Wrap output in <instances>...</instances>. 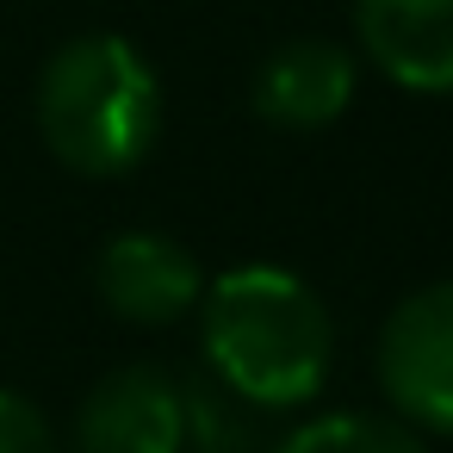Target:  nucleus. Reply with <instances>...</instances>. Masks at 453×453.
I'll return each mask as SVG.
<instances>
[{
	"label": "nucleus",
	"instance_id": "f257e3e1",
	"mask_svg": "<svg viewBox=\"0 0 453 453\" xmlns=\"http://www.w3.org/2000/svg\"><path fill=\"white\" fill-rule=\"evenodd\" d=\"M199 348L236 403L286 416L323 397L335 366V323L317 286H304L286 267L249 261L205 280Z\"/></svg>",
	"mask_w": 453,
	"mask_h": 453
},
{
	"label": "nucleus",
	"instance_id": "f03ea898",
	"mask_svg": "<svg viewBox=\"0 0 453 453\" xmlns=\"http://www.w3.org/2000/svg\"><path fill=\"white\" fill-rule=\"evenodd\" d=\"M38 137L88 180L131 174L162 137V81L119 32L69 38L38 75Z\"/></svg>",
	"mask_w": 453,
	"mask_h": 453
},
{
	"label": "nucleus",
	"instance_id": "7ed1b4c3",
	"mask_svg": "<svg viewBox=\"0 0 453 453\" xmlns=\"http://www.w3.org/2000/svg\"><path fill=\"white\" fill-rule=\"evenodd\" d=\"M379 397L416 434H453V280L403 292L372 342Z\"/></svg>",
	"mask_w": 453,
	"mask_h": 453
},
{
	"label": "nucleus",
	"instance_id": "20e7f679",
	"mask_svg": "<svg viewBox=\"0 0 453 453\" xmlns=\"http://www.w3.org/2000/svg\"><path fill=\"white\" fill-rule=\"evenodd\" d=\"M69 453H187V391L162 366H112L81 397Z\"/></svg>",
	"mask_w": 453,
	"mask_h": 453
},
{
	"label": "nucleus",
	"instance_id": "39448f33",
	"mask_svg": "<svg viewBox=\"0 0 453 453\" xmlns=\"http://www.w3.org/2000/svg\"><path fill=\"white\" fill-rule=\"evenodd\" d=\"M94 286L106 298L112 317L137 323V329H162L199 311L205 298V267L193 261L187 242L162 236V230H119L100 249Z\"/></svg>",
	"mask_w": 453,
	"mask_h": 453
},
{
	"label": "nucleus",
	"instance_id": "423d86ee",
	"mask_svg": "<svg viewBox=\"0 0 453 453\" xmlns=\"http://www.w3.org/2000/svg\"><path fill=\"white\" fill-rule=\"evenodd\" d=\"M360 88V57L335 38H292L255 69V119L280 131H323L354 106Z\"/></svg>",
	"mask_w": 453,
	"mask_h": 453
},
{
	"label": "nucleus",
	"instance_id": "0eeeda50",
	"mask_svg": "<svg viewBox=\"0 0 453 453\" xmlns=\"http://www.w3.org/2000/svg\"><path fill=\"white\" fill-rule=\"evenodd\" d=\"M366 63L410 94H453V0H354Z\"/></svg>",
	"mask_w": 453,
	"mask_h": 453
},
{
	"label": "nucleus",
	"instance_id": "6e6552de",
	"mask_svg": "<svg viewBox=\"0 0 453 453\" xmlns=\"http://www.w3.org/2000/svg\"><path fill=\"white\" fill-rule=\"evenodd\" d=\"M267 453H428L416 428L397 416H366V410H329L298 428H286Z\"/></svg>",
	"mask_w": 453,
	"mask_h": 453
},
{
	"label": "nucleus",
	"instance_id": "1a4fd4ad",
	"mask_svg": "<svg viewBox=\"0 0 453 453\" xmlns=\"http://www.w3.org/2000/svg\"><path fill=\"white\" fill-rule=\"evenodd\" d=\"M0 453H63L50 416L13 385H0Z\"/></svg>",
	"mask_w": 453,
	"mask_h": 453
}]
</instances>
